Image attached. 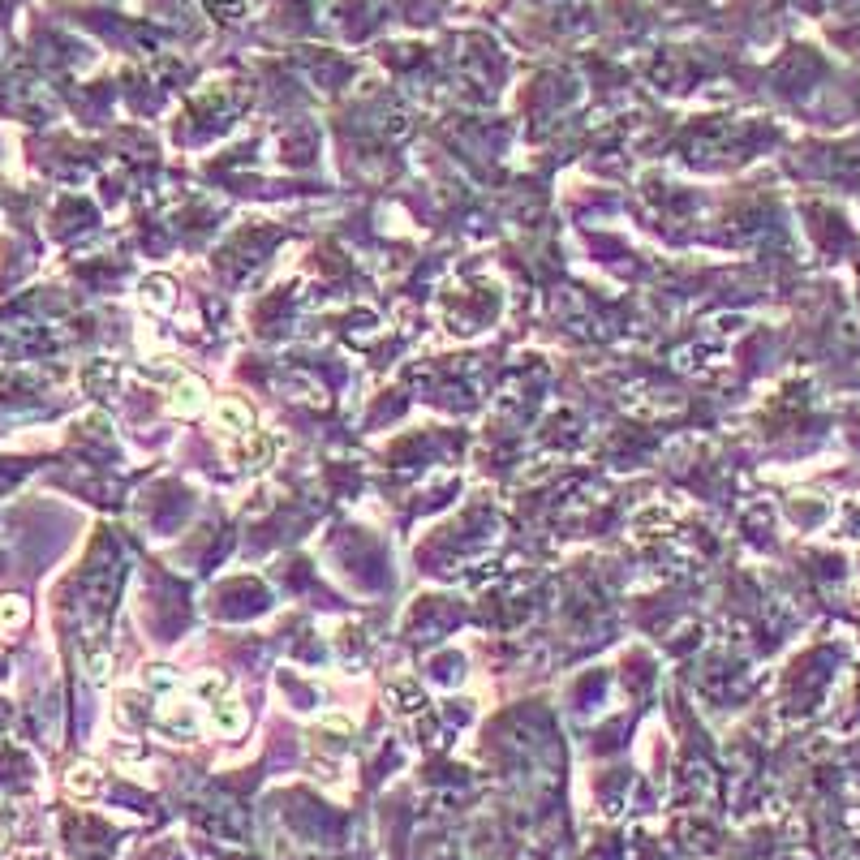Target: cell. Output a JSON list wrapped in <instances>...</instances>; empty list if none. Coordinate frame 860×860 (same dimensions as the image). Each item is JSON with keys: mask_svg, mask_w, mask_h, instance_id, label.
Masks as SVG:
<instances>
[{"mask_svg": "<svg viewBox=\"0 0 860 860\" xmlns=\"http://www.w3.org/2000/svg\"><path fill=\"white\" fill-rule=\"evenodd\" d=\"M211 727L224 731V736H237V731L246 727V710H241V701L237 697L215 701V706H211Z\"/></svg>", "mask_w": 860, "mask_h": 860, "instance_id": "obj_1", "label": "cell"}, {"mask_svg": "<svg viewBox=\"0 0 860 860\" xmlns=\"http://www.w3.org/2000/svg\"><path fill=\"white\" fill-rule=\"evenodd\" d=\"M207 405V392L198 379H177V387H172V413H198Z\"/></svg>", "mask_w": 860, "mask_h": 860, "instance_id": "obj_2", "label": "cell"}, {"mask_svg": "<svg viewBox=\"0 0 860 860\" xmlns=\"http://www.w3.org/2000/svg\"><path fill=\"white\" fill-rule=\"evenodd\" d=\"M99 783H104V779H99V770H95V766H86V762H82V766H74V770H69V779H65L69 796H78V800L95 796V792H99Z\"/></svg>", "mask_w": 860, "mask_h": 860, "instance_id": "obj_3", "label": "cell"}, {"mask_svg": "<svg viewBox=\"0 0 860 860\" xmlns=\"http://www.w3.org/2000/svg\"><path fill=\"white\" fill-rule=\"evenodd\" d=\"M215 418L224 422V430H233V435H246V430L254 426L250 409H241L237 400H220V405H215Z\"/></svg>", "mask_w": 860, "mask_h": 860, "instance_id": "obj_4", "label": "cell"}, {"mask_svg": "<svg viewBox=\"0 0 860 860\" xmlns=\"http://www.w3.org/2000/svg\"><path fill=\"white\" fill-rule=\"evenodd\" d=\"M26 620V602L22 598H0V624H22Z\"/></svg>", "mask_w": 860, "mask_h": 860, "instance_id": "obj_5", "label": "cell"}, {"mask_svg": "<svg viewBox=\"0 0 860 860\" xmlns=\"http://www.w3.org/2000/svg\"><path fill=\"white\" fill-rule=\"evenodd\" d=\"M147 293H151V306H155V310H168V306H172V284H168V280H151Z\"/></svg>", "mask_w": 860, "mask_h": 860, "instance_id": "obj_6", "label": "cell"}, {"mask_svg": "<svg viewBox=\"0 0 860 860\" xmlns=\"http://www.w3.org/2000/svg\"><path fill=\"white\" fill-rule=\"evenodd\" d=\"M0 843H5V826H0Z\"/></svg>", "mask_w": 860, "mask_h": 860, "instance_id": "obj_7", "label": "cell"}]
</instances>
